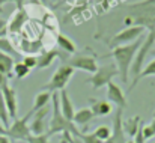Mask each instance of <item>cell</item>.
I'll return each instance as SVG.
<instances>
[{
	"label": "cell",
	"mask_w": 155,
	"mask_h": 143,
	"mask_svg": "<svg viewBox=\"0 0 155 143\" xmlns=\"http://www.w3.org/2000/svg\"><path fill=\"white\" fill-rule=\"evenodd\" d=\"M143 39L139 38L137 41L131 42V44H127V45H120V47H116L111 50V53L108 54V57H113L114 59V65L119 71V75H120V80L127 85L128 83V78H130V71H131V66H133V62H134V57L139 51V48L142 45Z\"/></svg>",
	"instance_id": "obj_1"
},
{
	"label": "cell",
	"mask_w": 155,
	"mask_h": 143,
	"mask_svg": "<svg viewBox=\"0 0 155 143\" xmlns=\"http://www.w3.org/2000/svg\"><path fill=\"white\" fill-rule=\"evenodd\" d=\"M59 133H62V134L69 133L72 137H78L81 131H78V128L74 122L68 121L62 115L60 105H59V95L54 92V94H51V119H50V124L47 127V136L51 137Z\"/></svg>",
	"instance_id": "obj_2"
},
{
	"label": "cell",
	"mask_w": 155,
	"mask_h": 143,
	"mask_svg": "<svg viewBox=\"0 0 155 143\" xmlns=\"http://www.w3.org/2000/svg\"><path fill=\"white\" fill-rule=\"evenodd\" d=\"M74 72H75L74 68H71V66L66 65V63H62V65L54 71V74L51 75L50 81L45 83L41 89L45 91V92H50V94H54V92H57V91L65 89V86H66V85L69 83V80L72 78Z\"/></svg>",
	"instance_id": "obj_3"
},
{
	"label": "cell",
	"mask_w": 155,
	"mask_h": 143,
	"mask_svg": "<svg viewBox=\"0 0 155 143\" xmlns=\"http://www.w3.org/2000/svg\"><path fill=\"white\" fill-rule=\"evenodd\" d=\"M154 44H155V29H152V30L148 32L146 38L143 39L142 45H140L137 54H136V57H134V62H133V66H131V71H130V74L133 75V80L137 78V75L140 74V71H142V68H143V62H145L146 56L152 51Z\"/></svg>",
	"instance_id": "obj_4"
},
{
	"label": "cell",
	"mask_w": 155,
	"mask_h": 143,
	"mask_svg": "<svg viewBox=\"0 0 155 143\" xmlns=\"http://www.w3.org/2000/svg\"><path fill=\"white\" fill-rule=\"evenodd\" d=\"M116 75H119V71L116 68L114 63H108V65H101L98 66L97 72L92 74V77L87 80V83L94 88V89H100L107 86Z\"/></svg>",
	"instance_id": "obj_5"
},
{
	"label": "cell",
	"mask_w": 155,
	"mask_h": 143,
	"mask_svg": "<svg viewBox=\"0 0 155 143\" xmlns=\"http://www.w3.org/2000/svg\"><path fill=\"white\" fill-rule=\"evenodd\" d=\"M33 113L29 111L26 116H23L21 119H15L12 122V125H9L6 128V136L11 139V140H21V142H26L30 136V128H29V119Z\"/></svg>",
	"instance_id": "obj_6"
},
{
	"label": "cell",
	"mask_w": 155,
	"mask_h": 143,
	"mask_svg": "<svg viewBox=\"0 0 155 143\" xmlns=\"http://www.w3.org/2000/svg\"><path fill=\"white\" fill-rule=\"evenodd\" d=\"M66 65H69L74 69H81L91 74H95L98 69L97 65V57L95 54H84V53H75L74 56H71L69 59H63Z\"/></svg>",
	"instance_id": "obj_7"
},
{
	"label": "cell",
	"mask_w": 155,
	"mask_h": 143,
	"mask_svg": "<svg viewBox=\"0 0 155 143\" xmlns=\"http://www.w3.org/2000/svg\"><path fill=\"white\" fill-rule=\"evenodd\" d=\"M145 29L142 26H130V27H125L124 30H120L117 35H114L108 45L113 48L116 47H120V45H127V44H131L134 41H137L142 35H143Z\"/></svg>",
	"instance_id": "obj_8"
},
{
	"label": "cell",
	"mask_w": 155,
	"mask_h": 143,
	"mask_svg": "<svg viewBox=\"0 0 155 143\" xmlns=\"http://www.w3.org/2000/svg\"><path fill=\"white\" fill-rule=\"evenodd\" d=\"M51 111L50 105L44 107V108H39L38 111H35L33 115V121L32 124L29 125L30 128V134L32 136H42V134H47V127H45V116Z\"/></svg>",
	"instance_id": "obj_9"
},
{
	"label": "cell",
	"mask_w": 155,
	"mask_h": 143,
	"mask_svg": "<svg viewBox=\"0 0 155 143\" xmlns=\"http://www.w3.org/2000/svg\"><path fill=\"white\" fill-rule=\"evenodd\" d=\"M122 108H116L114 116H113V127H111V136L107 142L104 143H127L125 140V133L122 128Z\"/></svg>",
	"instance_id": "obj_10"
},
{
	"label": "cell",
	"mask_w": 155,
	"mask_h": 143,
	"mask_svg": "<svg viewBox=\"0 0 155 143\" xmlns=\"http://www.w3.org/2000/svg\"><path fill=\"white\" fill-rule=\"evenodd\" d=\"M2 95L5 99L8 113H9V119H17V110H18V102H17V92L14 88H11L9 85H5L3 88H0Z\"/></svg>",
	"instance_id": "obj_11"
},
{
	"label": "cell",
	"mask_w": 155,
	"mask_h": 143,
	"mask_svg": "<svg viewBox=\"0 0 155 143\" xmlns=\"http://www.w3.org/2000/svg\"><path fill=\"white\" fill-rule=\"evenodd\" d=\"M107 99L108 102H113L116 105V108H125L127 107V98L124 91L120 89V86H117L116 83L110 81L107 85Z\"/></svg>",
	"instance_id": "obj_12"
},
{
	"label": "cell",
	"mask_w": 155,
	"mask_h": 143,
	"mask_svg": "<svg viewBox=\"0 0 155 143\" xmlns=\"http://www.w3.org/2000/svg\"><path fill=\"white\" fill-rule=\"evenodd\" d=\"M27 20H29V15H27L26 9L17 11V12L12 15L11 21L8 23L6 30H8L9 33H20V32H21V29L24 27V24L27 23Z\"/></svg>",
	"instance_id": "obj_13"
},
{
	"label": "cell",
	"mask_w": 155,
	"mask_h": 143,
	"mask_svg": "<svg viewBox=\"0 0 155 143\" xmlns=\"http://www.w3.org/2000/svg\"><path fill=\"white\" fill-rule=\"evenodd\" d=\"M59 105H60V111H62V115H63L68 121L72 122L75 110H74L72 101H71V98H69V95H68V91H66V89H62V91H60V95H59Z\"/></svg>",
	"instance_id": "obj_14"
},
{
	"label": "cell",
	"mask_w": 155,
	"mask_h": 143,
	"mask_svg": "<svg viewBox=\"0 0 155 143\" xmlns=\"http://www.w3.org/2000/svg\"><path fill=\"white\" fill-rule=\"evenodd\" d=\"M89 102H91V110L95 115V118L97 116L98 118H104V116L111 113V104L108 101L97 99V98H89Z\"/></svg>",
	"instance_id": "obj_15"
},
{
	"label": "cell",
	"mask_w": 155,
	"mask_h": 143,
	"mask_svg": "<svg viewBox=\"0 0 155 143\" xmlns=\"http://www.w3.org/2000/svg\"><path fill=\"white\" fill-rule=\"evenodd\" d=\"M60 57L62 59V54L59 50H50V51H44L42 54L36 56V69H45L54 62V59Z\"/></svg>",
	"instance_id": "obj_16"
},
{
	"label": "cell",
	"mask_w": 155,
	"mask_h": 143,
	"mask_svg": "<svg viewBox=\"0 0 155 143\" xmlns=\"http://www.w3.org/2000/svg\"><path fill=\"white\" fill-rule=\"evenodd\" d=\"M142 125H143V121L140 119V116H133V118H128L127 121H122L124 133L125 136H130V137H134Z\"/></svg>",
	"instance_id": "obj_17"
},
{
	"label": "cell",
	"mask_w": 155,
	"mask_h": 143,
	"mask_svg": "<svg viewBox=\"0 0 155 143\" xmlns=\"http://www.w3.org/2000/svg\"><path fill=\"white\" fill-rule=\"evenodd\" d=\"M95 119V115L92 113L91 108H80L74 113V119L72 122L75 125H81V127H86L89 122H92Z\"/></svg>",
	"instance_id": "obj_18"
},
{
	"label": "cell",
	"mask_w": 155,
	"mask_h": 143,
	"mask_svg": "<svg viewBox=\"0 0 155 143\" xmlns=\"http://www.w3.org/2000/svg\"><path fill=\"white\" fill-rule=\"evenodd\" d=\"M152 75H155V59H152L146 66H143V69L140 71V74L137 75V78H134L133 80V83L128 86V91L127 92H130V91H133V88L142 80V78H146V77H152Z\"/></svg>",
	"instance_id": "obj_19"
},
{
	"label": "cell",
	"mask_w": 155,
	"mask_h": 143,
	"mask_svg": "<svg viewBox=\"0 0 155 143\" xmlns=\"http://www.w3.org/2000/svg\"><path fill=\"white\" fill-rule=\"evenodd\" d=\"M56 41H57V47L62 48L63 51H66L68 54H75L77 53V47H75L74 41L69 39L68 36H65L63 33H57Z\"/></svg>",
	"instance_id": "obj_20"
},
{
	"label": "cell",
	"mask_w": 155,
	"mask_h": 143,
	"mask_svg": "<svg viewBox=\"0 0 155 143\" xmlns=\"http://www.w3.org/2000/svg\"><path fill=\"white\" fill-rule=\"evenodd\" d=\"M14 65H15L14 59L11 56H8V54H5V53L0 51V74H3L6 77H11V72L14 69Z\"/></svg>",
	"instance_id": "obj_21"
},
{
	"label": "cell",
	"mask_w": 155,
	"mask_h": 143,
	"mask_svg": "<svg viewBox=\"0 0 155 143\" xmlns=\"http://www.w3.org/2000/svg\"><path fill=\"white\" fill-rule=\"evenodd\" d=\"M50 101H51V94L50 92H41V94H38V95L35 96V102H33V107H32V113H35V111H38L39 108H44V107H47L48 104H50Z\"/></svg>",
	"instance_id": "obj_22"
},
{
	"label": "cell",
	"mask_w": 155,
	"mask_h": 143,
	"mask_svg": "<svg viewBox=\"0 0 155 143\" xmlns=\"http://www.w3.org/2000/svg\"><path fill=\"white\" fill-rule=\"evenodd\" d=\"M0 51L5 53V54H8V56H11L12 59L14 57H20V53L14 48L12 42L8 38H3V36H0Z\"/></svg>",
	"instance_id": "obj_23"
},
{
	"label": "cell",
	"mask_w": 155,
	"mask_h": 143,
	"mask_svg": "<svg viewBox=\"0 0 155 143\" xmlns=\"http://www.w3.org/2000/svg\"><path fill=\"white\" fill-rule=\"evenodd\" d=\"M128 15H140V17H154L155 18V5L146 8H128Z\"/></svg>",
	"instance_id": "obj_24"
},
{
	"label": "cell",
	"mask_w": 155,
	"mask_h": 143,
	"mask_svg": "<svg viewBox=\"0 0 155 143\" xmlns=\"http://www.w3.org/2000/svg\"><path fill=\"white\" fill-rule=\"evenodd\" d=\"M0 124H2L5 128L9 127V113H8L5 99H3V95H2V91H0Z\"/></svg>",
	"instance_id": "obj_25"
},
{
	"label": "cell",
	"mask_w": 155,
	"mask_h": 143,
	"mask_svg": "<svg viewBox=\"0 0 155 143\" xmlns=\"http://www.w3.org/2000/svg\"><path fill=\"white\" fill-rule=\"evenodd\" d=\"M94 136H95L97 139H100L101 142H107V140L110 139V136H111V128L107 127V125H100V127L94 131Z\"/></svg>",
	"instance_id": "obj_26"
},
{
	"label": "cell",
	"mask_w": 155,
	"mask_h": 143,
	"mask_svg": "<svg viewBox=\"0 0 155 143\" xmlns=\"http://www.w3.org/2000/svg\"><path fill=\"white\" fill-rule=\"evenodd\" d=\"M14 75H15V78H24V77H27L29 75V72H30V69L23 63V62H15V65H14Z\"/></svg>",
	"instance_id": "obj_27"
},
{
	"label": "cell",
	"mask_w": 155,
	"mask_h": 143,
	"mask_svg": "<svg viewBox=\"0 0 155 143\" xmlns=\"http://www.w3.org/2000/svg\"><path fill=\"white\" fill-rule=\"evenodd\" d=\"M142 133H143V136H145L146 140L155 137V118L149 122V124H146V125L142 127Z\"/></svg>",
	"instance_id": "obj_28"
},
{
	"label": "cell",
	"mask_w": 155,
	"mask_h": 143,
	"mask_svg": "<svg viewBox=\"0 0 155 143\" xmlns=\"http://www.w3.org/2000/svg\"><path fill=\"white\" fill-rule=\"evenodd\" d=\"M78 139H80V142L81 143H104L101 142L100 139H97L95 136H94V133H80V136H78Z\"/></svg>",
	"instance_id": "obj_29"
},
{
	"label": "cell",
	"mask_w": 155,
	"mask_h": 143,
	"mask_svg": "<svg viewBox=\"0 0 155 143\" xmlns=\"http://www.w3.org/2000/svg\"><path fill=\"white\" fill-rule=\"evenodd\" d=\"M27 143H50V137L47 134H42V136H29V139L26 140Z\"/></svg>",
	"instance_id": "obj_30"
},
{
	"label": "cell",
	"mask_w": 155,
	"mask_h": 143,
	"mask_svg": "<svg viewBox=\"0 0 155 143\" xmlns=\"http://www.w3.org/2000/svg\"><path fill=\"white\" fill-rule=\"evenodd\" d=\"M29 69H36V56H32V54H29V56H24L23 57V60H21Z\"/></svg>",
	"instance_id": "obj_31"
},
{
	"label": "cell",
	"mask_w": 155,
	"mask_h": 143,
	"mask_svg": "<svg viewBox=\"0 0 155 143\" xmlns=\"http://www.w3.org/2000/svg\"><path fill=\"white\" fill-rule=\"evenodd\" d=\"M8 2H12V3H15V6H17V11H21V9H24V3H26V0H0V12H2V6H3L5 3H8Z\"/></svg>",
	"instance_id": "obj_32"
},
{
	"label": "cell",
	"mask_w": 155,
	"mask_h": 143,
	"mask_svg": "<svg viewBox=\"0 0 155 143\" xmlns=\"http://www.w3.org/2000/svg\"><path fill=\"white\" fill-rule=\"evenodd\" d=\"M143 127V125H142ZM142 127H140V130L137 131V134L133 137V142L134 143H146V139H145V136H143V133H142Z\"/></svg>",
	"instance_id": "obj_33"
},
{
	"label": "cell",
	"mask_w": 155,
	"mask_h": 143,
	"mask_svg": "<svg viewBox=\"0 0 155 143\" xmlns=\"http://www.w3.org/2000/svg\"><path fill=\"white\" fill-rule=\"evenodd\" d=\"M6 26H8V23L5 21V20H2L0 18V36H3L8 30H6Z\"/></svg>",
	"instance_id": "obj_34"
},
{
	"label": "cell",
	"mask_w": 155,
	"mask_h": 143,
	"mask_svg": "<svg viewBox=\"0 0 155 143\" xmlns=\"http://www.w3.org/2000/svg\"><path fill=\"white\" fill-rule=\"evenodd\" d=\"M5 85H9V77H6V75L0 74V88H3Z\"/></svg>",
	"instance_id": "obj_35"
},
{
	"label": "cell",
	"mask_w": 155,
	"mask_h": 143,
	"mask_svg": "<svg viewBox=\"0 0 155 143\" xmlns=\"http://www.w3.org/2000/svg\"><path fill=\"white\" fill-rule=\"evenodd\" d=\"M0 143H11V139L5 134V136H0Z\"/></svg>",
	"instance_id": "obj_36"
},
{
	"label": "cell",
	"mask_w": 155,
	"mask_h": 143,
	"mask_svg": "<svg viewBox=\"0 0 155 143\" xmlns=\"http://www.w3.org/2000/svg\"><path fill=\"white\" fill-rule=\"evenodd\" d=\"M5 134H6V128L0 124V136H5Z\"/></svg>",
	"instance_id": "obj_37"
},
{
	"label": "cell",
	"mask_w": 155,
	"mask_h": 143,
	"mask_svg": "<svg viewBox=\"0 0 155 143\" xmlns=\"http://www.w3.org/2000/svg\"><path fill=\"white\" fill-rule=\"evenodd\" d=\"M69 143H81V142H80V139H78V137H72Z\"/></svg>",
	"instance_id": "obj_38"
},
{
	"label": "cell",
	"mask_w": 155,
	"mask_h": 143,
	"mask_svg": "<svg viewBox=\"0 0 155 143\" xmlns=\"http://www.w3.org/2000/svg\"><path fill=\"white\" fill-rule=\"evenodd\" d=\"M39 2H41L42 5H48V0H39Z\"/></svg>",
	"instance_id": "obj_39"
},
{
	"label": "cell",
	"mask_w": 155,
	"mask_h": 143,
	"mask_svg": "<svg viewBox=\"0 0 155 143\" xmlns=\"http://www.w3.org/2000/svg\"><path fill=\"white\" fill-rule=\"evenodd\" d=\"M151 54H152V56H155V48H152V51H151Z\"/></svg>",
	"instance_id": "obj_40"
},
{
	"label": "cell",
	"mask_w": 155,
	"mask_h": 143,
	"mask_svg": "<svg viewBox=\"0 0 155 143\" xmlns=\"http://www.w3.org/2000/svg\"><path fill=\"white\" fill-rule=\"evenodd\" d=\"M127 143H134V142H133V140H128V142H127Z\"/></svg>",
	"instance_id": "obj_41"
},
{
	"label": "cell",
	"mask_w": 155,
	"mask_h": 143,
	"mask_svg": "<svg viewBox=\"0 0 155 143\" xmlns=\"http://www.w3.org/2000/svg\"><path fill=\"white\" fill-rule=\"evenodd\" d=\"M154 118H155V113H154Z\"/></svg>",
	"instance_id": "obj_42"
},
{
	"label": "cell",
	"mask_w": 155,
	"mask_h": 143,
	"mask_svg": "<svg viewBox=\"0 0 155 143\" xmlns=\"http://www.w3.org/2000/svg\"><path fill=\"white\" fill-rule=\"evenodd\" d=\"M154 143H155V142H154Z\"/></svg>",
	"instance_id": "obj_43"
}]
</instances>
